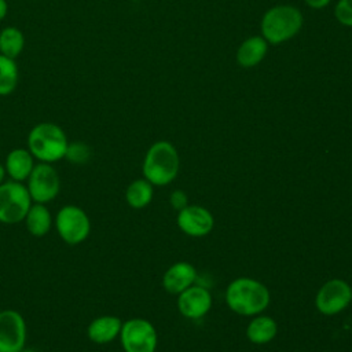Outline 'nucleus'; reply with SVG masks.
<instances>
[{"label":"nucleus","instance_id":"nucleus-1","mask_svg":"<svg viewBox=\"0 0 352 352\" xmlns=\"http://www.w3.org/2000/svg\"><path fill=\"white\" fill-rule=\"evenodd\" d=\"M270 290L260 280L242 276L227 286L226 302L231 311L242 316H256L270 305Z\"/></svg>","mask_w":352,"mask_h":352},{"label":"nucleus","instance_id":"nucleus-2","mask_svg":"<svg viewBox=\"0 0 352 352\" xmlns=\"http://www.w3.org/2000/svg\"><path fill=\"white\" fill-rule=\"evenodd\" d=\"M180 158L176 147L166 140H158L147 150L142 170L153 186H166L177 176Z\"/></svg>","mask_w":352,"mask_h":352},{"label":"nucleus","instance_id":"nucleus-3","mask_svg":"<svg viewBox=\"0 0 352 352\" xmlns=\"http://www.w3.org/2000/svg\"><path fill=\"white\" fill-rule=\"evenodd\" d=\"M67 144L65 131L54 122H40L28 135V150L38 162L54 164L65 158Z\"/></svg>","mask_w":352,"mask_h":352},{"label":"nucleus","instance_id":"nucleus-4","mask_svg":"<svg viewBox=\"0 0 352 352\" xmlns=\"http://www.w3.org/2000/svg\"><path fill=\"white\" fill-rule=\"evenodd\" d=\"M302 26V14L293 6H275L261 19L263 37L270 44H280L294 37Z\"/></svg>","mask_w":352,"mask_h":352},{"label":"nucleus","instance_id":"nucleus-5","mask_svg":"<svg viewBox=\"0 0 352 352\" xmlns=\"http://www.w3.org/2000/svg\"><path fill=\"white\" fill-rule=\"evenodd\" d=\"M32 204L23 183L8 180L0 184V223L18 224L23 221Z\"/></svg>","mask_w":352,"mask_h":352},{"label":"nucleus","instance_id":"nucleus-6","mask_svg":"<svg viewBox=\"0 0 352 352\" xmlns=\"http://www.w3.org/2000/svg\"><path fill=\"white\" fill-rule=\"evenodd\" d=\"M55 228L63 242L78 245L89 236L91 220L80 206L65 205L55 216Z\"/></svg>","mask_w":352,"mask_h":352},{"label":"nucleus","instance_id":"nucleus-7","mask_svg":"<svg viewBox=\"0 0 352 352\" xmlns=\"http://www.w3.org/2000/svg\"><path fill=\"white\" fill-rule=\"evenodd\" d=\"M118 337L124 352H155L158 342L155 327L142 318L122 322Z\"/></svg>","mask_w":352,"mask_h":352},{"label":"nucleus","instance_id":"nucleus-8","mask_svg":"<svg viewBox=\"0 0 352 352\" xmlns=\"http://www.w3.org/2000/svg\"><path fill=\"white\" fill-rule=\"evenodd\" d=\"M26 182L29 195L36 204H47L52 201L60 190V177L52 164H36Z\"/></svg>","mask_w":352,"mask_h":352},{"label":"nucleus","instance_id":"nucleus-9","mask_svg":"<svg viewBox=\"0 0 352 352\" xmlns=\"http://www.w3.org/2000/svg\"><path fill=\"white\" fill-rule=\"evenodd\" d=\"M352 300V287L344 279H330L318 290L315 305L326 316H333L344 311Z\"/></svg>","mask_w":352,"mask_h":352},{"label":"nucleus","instance_id":"nucleus-10","mask_svg":"<svg viewBox=\"0 0 352 352\" xmlns=\"http://www.w3.org/2000/svg\"><path fill=\"white\" fill-rule=\"evenodd\" d=\"M28 329L23 316L15 309L0 311V352H22Z\"/></svg>","mask_w":352,"mask_h":352},{"label":"nucleus","instance_id":"nucleus-11","mask_svg":"<svg viewBox=\"0 0 352 352\" xmlns=\"http://www.w3.org/2000/svg\"><path fill=\"white\" fill-rule=\"evenodd\" d=\"M179 228L190 236H205L214 226V219L212 213L199 205H187L177 213Z\"/></svg>","mask_w":352,"mask_h":352},{"label":"nucleus","instance_id":"nucleus-12","mask_svg":"<svg viewBox=\"0 0 352 352\" xmlns=\"http://www.w3.org/2000/svg\"><path fill=\"white\" fill-rule=\"evenodd\" d=\"M177 309L188 319H201L212 307V294L208 289L192 285L177 294Z\"/></svg>","mask_w":352,"mask_h":352},{"label":"nucleus","instance_id":"nucleus-13","mask_svg":"<svg viewBox=\"0 0 352 352\" xmlns=\"http://www.w3.org/2000/svg\"><path fill=\"white\" fill-rule=\"evenodd\" d=\"M195 279V267L187 261H179L165 271L162 276V286L170 294H180L183 290L192 286Z\"/></svg>","mask_w":352,"mask_h":352},{"label":"nucleus","instance_id":"nucleus-14","mask_svg":"<svg viewBox=\"0 0 352 352\" xmlns=\"http://www.w3.org/2000/svg\"><path fill=\"white\" fill-rule=\"evenodd\" d=\"M122 322L114 315L95 318L87 327V337L95 344H107L120 336Z\"/></svg>","mask_w":352,"mask_h":352},{"label":"nucleus","instance_id":"nucleus-15","mask_svg":"<svg viewBox=\"0 0 352 352\" xmlns=\"http://www.w3.org/2000/svg\"><path fill=\"white\" fill-rule=\"evenodd\" d=\"M34 157L28 148H14L11 150L4 162L6 173L10 180L14 182H25L30 176L34 168Z\"/></svg>","mask_w":352,"mask_h":352},{"label":"nucleus","instance_id":"nucleus-16","mask_svg":"<svg viewBox=\"0 0 352 352\" xmlns=\"http://www.w3.org/2000/svg\"><path fill=\"white\" fill-rule=\"evenodd\" d=\"M268 51V43L263 36H252L242 41L236 51V62L242 67L258 65Z\"/></svg>","mask_w":352,"mask_h":352},{"label":"nucleus","instance_id":"nucleus-17","mask_svg":"<svg viewBox=\"0 0 352 352\" xmlns=\"http://www.w3.org/2000/svg\"><path fill=\"white\" fill-rule=\"evenodd\" d=\"M26 230L30 235L41 238L47 235L52 227V214L45 204L33 202L23 219Z\"/></svg>","mask_w":352,"mask_h":352},{"label":"nucleus","instance_id":"nucleus-18","mask_svg":"<svg viewBox=\"0 0 352 352\" xmlns=\"http://www.w3.org/2000/svg\"><path fill=\"white\" fill-rule=\"evenodd\" d=\"M278 333L276 322L267 315H256L248 324L246 336L253 344H267Z\"/></svg>","mask_w":352,"mask_h":352},{"label":"nucleus","instance_id":"nucleus-19","mask_svg":"<svg viewBox=\"0 0 352 352\" xmlns=\"http://www.w3.org/2000/svg\"><path fill=\"white\" fill-rule=\"evenodd\" d=\"M153 184L143 179L133 180L125 191V199L126 204L133 209H142L146 208L151 199H153Z\"/></svg>","mask_w":352,"mask_h":352},{"label":"nucleus","instance_id":"nucleus-20","mask_svg":"<svg viewBox=\"0 0 352 352\" xmlns=\"http://www.w3.org/2000/svg\"><path fill=\"white\" fill-rule=\"evenodd\" d=\"M25 47L23 33L15 26H7L0 32V54L15 59Z\"/></svg>","mask_w":352,"mask_h":352},{"label":"nucleus","instance_id":"nucleus-21","mask_svg":"<svg viewBox=\"0 0 352 352\" xmlns=\"http://www.w3.org/2000/svg\"><path fill=\"white\" fill-rule=\"evenodd\" d=\"M19 72L15 59L0 54V96L10 95L18 85Z\"/></svg>","mask_w":352,"mask_h":352},{"label":"nucleus","instance_id":"nucleus-22","mask_svg":"<svg viewBox=\"0 0 352 352\" xmlns=\"http://www.w3.org/2000/svg\"><path fill=\"white\" fill-rule=\"evenodd\" d=\"M65 158L72 164H85L91 158V147L84 142L69 143Z\"/></svg>","mask_w":352,"mask_h":352},{"label":"nucleus","instance_id":"nucleus-23","mask_svg":"<svg viewBox=\"0 0 352 352\" xmlns=\"http://www.w3.org/2000/svg\"><path fill=\"white\" fill-rule=\"evenodd\" d=\"M334 15L341 25L352 28V0H338Z\"/></svg>","mask_w":352,"mask_h":352},{"label":"nucleus","instance_id":"nucleus-24","mask_svg":"<svg viewBox=\"0 0 352 352\" xmlns=\"http://www.w3.org/2000/svg\"><path fill=\"white\" fill-rule=\"evenodd\" d=\"M169 202L170 205L176 209V210H180L183 208H186L188 205V197L184 191L182 190H175L170 197H169Z\"/></svg>","mask_w":352,"mask_h":352},{"label":"nucleus","instance_id":"nucleus-25","mask_svg":"<svg viewBox=\"0 0 352 352\" xmlns=\"http://www.w3.org/2000/svg\"><path fill=\"white\" fill-rule=\"evenodd\" d=\"M309 7L312 8H323L326 7L331 0H304Z\"/></svg>","mask_w":352,"mask_h":352},{"label":"nucleus","instance_id":"nucleus-26","mask_svg":"<svg viewBox=\"0 0 352 352\" xmlns=\"http://www.w3.org/2000/svg\"><path fill=\"white\" fill-rule=\"evenodd\" d=\"M8 12V4L6 0H0V21H3L6 18Z\"/></svg>","mask_w":352,"mask_h":352},{"label":"nucleus","instance_id":"nucleus-27","mask_svg":"<svg viewBox=\"0 0 352 352\" xmlns=\"http://www.w3.org/2000/svg\"><path fill=\"white\" fill-rule=\"evenodd\" d=\"M6 168H4V165L3 164H0V184L1 183H4V179H6Z\"/></svg>","mask_w":352,"mask_h":352}]
</instances>
